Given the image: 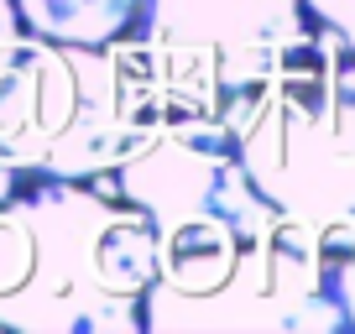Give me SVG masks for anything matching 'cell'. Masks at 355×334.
Wrapping results in <instances>:
<instances>
[{
    "label": "cell",
    "instance_id": "cell-1",
    "mask_svg": "<svg viewBox=\"0 0 355 334\" xmlns=\"http://www.w3.org/2000/svg\"><path fill=\"white\" fill-rule=\"evenodd\" d=\"M157 282V235L94 183L26 178L0 199V329L131 334Z\"/></svg>",
    "mask_w": 355,
    "mask_h": 334
},
{
    "label": "cell",
    "instance_id": "cell-2",
    "mask_svg": "<svg viewBox=\"0 0 355 334\" xmlns=\"http://www.w3.org/2000/svg\"><path fill=\"white\" fill-rule=\"evenodd\" d=\"M183 115L209 110L178 100L131 37L73 47L21 32L0 47V167L26 178L89 183Z\"/></svg>",
    "mask_w": 355,
    "mask_h": 334
},
{
    "label": "cell",
    "instance_id": "cell-3",
    "mask_svg": "<svg viewBox=\"0 0 355 334\" xmlns=\"http://www.w3.org/2000/svg\"><path fill=\"white\" fill-rule=\"evenodd\" d=\"M214 115L277 214L309 235L355 225V37L309 21L261 84Z\"/></svg>",
    "mask_w": 355,
    "mask_h": 334
},
{
    "label": "cell",
    "instance_id": "cell-4",
    "mask_svg": "<svg viewBox=\"0 0 355 334\" xmlns=\"http://www.w3.org/2000/svg\"><path fill=\"white\" fill-rule=\"evenodd\" d=\"M121 199L157 235V282L146 298H204L241 267L245 245L277 209L251 183L220 115H183L115 162Z\"/></svg>",
    "mask_w": 355,
    "mask_h": 334
},
{
    "label": "cell",
    "instance_id": "cell-5",
    "mask_svg": "<svg viewBox=\"0 0 355 334\" xmlns=\"http://www.w3.org/2000/svg\"><path fill=\"white\" fill-rule=\"evenodd\" d=\"M303 32V0H141L131 42L178 100L214 115L230 94L261 84Z\"/></svg>",
    "mask_w": 355,
    "mask_h": 334
},
{
    "label": "cell",
    "instance_id": "cell-6",
    "mask_svg": "<svg viewBox=\"0 0 355 334\" xmlns=\"http://www.w3.org/2000/svg\"><path fill=\"white\" fill-rule=\"evenodd\" d=\"M141 329H350L345 308L324 292L319 245L309 225L277 214L245 245L230 282L204 298H141Z\"/></svg>",
    "mask_w": 355,
    "mask_h": 334
},
{
    "label": "cell",
    "instance_id": "cell-7",
    "mask_svg": "<svg viewBox=\"0 0 355 334\" xmlns=\"http://www.w3.org/2000/svg\"><path fill=\"white\" fill-rule=\"evenodd\" d=\"M141 0H16L21 32L73 47H110L131 37Z\"/></svg>",
    "mask_w": 355,
    "mask_h": 334
},
{
    "label": "cell",
    "instance_id": "cell-8",
    "mask_svg": "<svg viewBox=\"0 0 355 334\" xmlns=\"http://www.w3.org/2000/svg\"><path fill=\"white\" fill-rule=\"evenodd\" d=\"M303 6H309V21L355 37V0H303Z\"/></svg>",
    "mask_w": 355,
    "mask_h": 334
},
{
    "label": "cell",
    "instance_id": "cell-9",
    "mask_svg": "<svg viewBox=\"0 0 355 334\" xmlns=\"http://www.w3.org/2000/svg\"><path fill=\"white\" fill-rule=\"evenodd\" d=\"M21 37V16H16V0H0V47Z\"/></svg>",
    "mask_w": 355,
    "mask_h": 334
}]
</instances>
